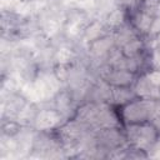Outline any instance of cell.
Listing matches in <instances>:
<instances>
[{
	"mask_svg": "<svg viewBox=\"0 0 160 160\" xmlns=\"http://www.w3.org/2000/svg\"><path fill=\"white\" fill-rule=\"evenodd\" d=\"M159 101L148 100L142 98H134L130 101L115 106L119 121L121 126L126 124H135V122H144L154 120L155 115L158 114Z\"/></svg>",
	"mask_w": 160,
	"mask_h": 160,
	"instance_id": "1",
	"label": "cell"
},
{
	"mask_svg": "<svg viewBox=\"0 0 160 160\" xmlns=\"http://www.w3.org/2000/svg\"><path fill=\"white\" fill-rule=\"evenodd\" d=\"M128 146L146 151L160 140V129L150 121L126 124L122 126Z\"/></svg>",
	"mask_w": 160,
	"mask_h": 160,
	"instance_id": "2",
	"label": "cell"
},
{
	"mask_svg": "<svg viewBox=\"0 0 160 160\" xmlns=\"http://www.w3.org/2000/svg\"><path fill=\"white\" fill-rule=\"evenodd\" d=\"M99 75H100L101 81H104L111 88H132L138 78L136 74L129 70L111 66L109 64L101 68Z\"/></svg>",
	"mask_w": 160,
	"mask_h": 160,
	"instance_id": "3",
	"label": "cell"
},
{
	"mask_svg": "<svg viewBox=\"0 0 160 160\" xmlns=\"http://www.w3.org/2000/svg\"><path fill=\"white\" fill-rule=\"evenodd\" d=\"M19 130H20V125L16 121L8 120V121L2 122V134L8 135V136H12V135L18 134Z\"/></svg>",
	"mask_w": 160,
	"mask_h": 160,
	"instance_id": "4",
	"label": "cell"
}]
</instances>
